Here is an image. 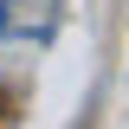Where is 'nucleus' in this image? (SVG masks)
Instances as JSON below:
<instances>
[{
  "instance_id": "obj_1",
  "label": "nucleus",
  "mask_w": 129,
  "mask_h": 129,
  "mask_svg": "<svg viewBox=\"0 0 129 129\" xmlns=\"http://www.w3.org/2000/svg\"><path fill=\"white\" fill-rule=\"evenodd\" d=\"M64 19V0H0V39L13 45H45Z\"/></svg>"
}]
</instances>
